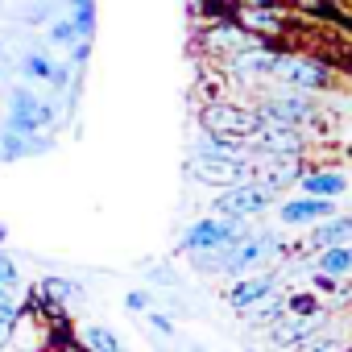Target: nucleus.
<instances>
[{"mask_svg":"<svg viewBox=\"0 0 352 352\" xmlns=\"http://www.w3.org/2000/svg\"><path fill=\"white\" fill-rule=\"evenodd\" d=\"M294 352H348V336L344 331H315V336H307Z\"/></svg>","mask_w":352,"mask_h":352,"instance_id":"b1692460","label":"nucleus"},{"mask_svg":"<svg viewBox=\"0 0 352 352\" xmlns=\"http://www.w3.org/2000/svg\"><path fill=\"white\" fill-rule=\"evenodd\" d=\"M191 352H208V348H199V344H191Z\"/></svg>","mask_w":352,"mask_h":352,"instance_id":"58836bf2","label":"nucleus"},{"mask_svg":"<svg viewBox=\"0 0 352 352\" xmlns=\"http://www.w3.org/2000/svg\"><path fill=\"white\" fill-rule=\"evenodd\" d=\"M253 42H261V38H253V34H249L236 17L195 21V38H191L195 54H204V63H208V67L224 63L228 54H236V50H245V46H253Z\"/></svg>","mask_w":352,"mask_h":352,"instance_id":"39448f33","label":"nucleus"},{"mask_svg":"<svg viewBox=\"0 0 352 352\" xmlns=\"http://www.w3.org/2000/svg\"><path fill=\"white\" fill-rule=\"evenodd\" d=\"M307 145H311L307 129L278 124V120H261V129L253 137V153H265V157H302Z\"/></svg>","mask_w":352,"mask_h":352,"instance_id":"9b49d317","label":"nucleus"},{"mask_svg":"<svg viewBox=\"0 0 352 352\" xmlns=\"http://www.w3.org/2000/svg\"><path fill=\"white\" fill-rule=\"evenodd\" d=\"M278 290V270H261V274H241V278H232V286H228V307L232 311H249V307H257L261 298H270Z\"/></svg>","mask_w":352,"mask_h":352,"instance_id":"ddd939ff","label":"nucleus"},{"mask_svg":"<svg viewBox=\"0 0 352 352\" xmlns=\"http://www.w3.org/2000/svg\"><path fill=\"white\" fill-rule=\"evenodd\" d=\"M0 311H13V315H21V302H17V294H13V286H5V282H0Z\"/></svg>","mask_w":352,"mask_h":352,"instance_id":"473e14b6","label":"nucleus"},{"mask_svg":"<svg viewBox=\"0 0 352 352\" xmlns=\"http://www.w3.org/2000/svg\"><path fill=\"white\" fill-rule=\"evenodd\" d=\"M298 191L315 195V199H340L348 191V174L336 166H319V170H302L298 174Z\"/></svg>","mask_w":352,"mask_h":352,"instance_id":"f3484780","label":"nucleus"},{"mask_svg":"<svg viewBox=\"0 0 352 352\" xmlns=\"http://www.w3.org/2000/svg\"><path fill=\"white\" fill-rule=\"evenodd\" d=\"M75 75H79V67H75L71 58H67V63H54V75H50V87H58V91H63V87H71V79H75Z\"/></svg>","mask_w":352,"mask_h":352,"instance_id":"c756f323","label":"nucleus"},{"mask_svg":"<svg viewBox=\"0 0 352 352\" xmlns=\"http://www.w3.org/2000/svg\"><path fill=\"white\" fill-rule=\"evenodd\" d=\"M17 319H21V315H13V311H0V340H9V336H13Z\"/></svg>","mask_w":352,"mask_h":352,"instance_id":"f704fd0d","label":"nucleus"},{"mask_svg":"<svg viewBox=\"0 0 352 352\" xmlns=\"http://www.w3.org/2000/svg\"><path fill=\"white\" fill-rule=\"evenodd\" d=\"M245 315H249V323H253V327H274L282 315H290V311H286V294H278V290H274L270 298H261V302H257V307H249Z\"/></svg>","mask_w":352,"mask_h":352,"instance_id":"412c9836","label":"nucleus"},{"mask_svg":"<svg viewBox=\"0 0 352 352\" xmlns=\"http://www.w3.org/2000/svg\"><path fill=\"white\" fill-rule=\"evenodd\" d=\"M187 174L195 183H204V187H232V183H241V179H253V153L249 157H241V162H228V157H191L187 162Z\"/></svg>","mask_w":352,"mask_h":352,"instance_id":"f8f14e48","label":"nucleus"},{"mask_svg":"<svg viewBox=\"0 0 352 352\" xmlns=\"http://www.w3.org/2000/svg\"><path fill=\"white\" fill-rule=\"evenodd\" d=\"M278 253H282V236H278V232L249 228L236 245H224V249H212V253H191V257H195V270H199V274H228V278H241V274H253V270L270 265Z\"/></svg>","mask_w":352,"mask_h":352,"instance_id":"f257e3e1","label":"nucleus"},{"mask_svg":"<svg viewBox=\"0 0 352 352\" xmlns=\"http://www.w3.org/2000/svg\"><path fill=\"white\" fill-rule=\"evenodd\" d=\"M245 352H261V348H245Z\"/></svg>","mask_w":352,"mask_h":352,"instance_id":"ea45409f","label":"nucleus"},{"mask_svg":"<svg viewBox=\"0 0 352 352\" xmlns=\"http://www.w3.org/2000/svg\"><path fill=\"white\" fill-rule=\"evenodd\" d=\"M286 311L290 315H319L323 302H319L315 290H294V294H286Z\"/></svg>","mask_w":352,"mask_h":352,"instance_id":"bb28decb","label":"nucleus"},{"mask_svg":"<svg viewBox=\"0 0 352 352\" xmlns=\"http://www.w3.org/2000/svg\"><path fill=\"white\" fill-rule=\"evenodd\" d=\"M50 75H54V58L46 50H30L21 58V79L25 83H50Z\"/></svg>","mask_w":352,"mask_h":352,"instance_id":"5701e85b","label":"nucleus"},{"mask_svg":"<svg viewBox=\"0 0 352 352\" xmlns=\"http://www.w3.org/2000/svg\"><path fill=\"white\" fill-rule=\"evenodd\" d=\"M71 21H75L79 38L96 42V0H71Z\"/></svg>","mask_w":352,"mask_h":352,"instance_id":"393cba45","label":"nucleus"},{"mask_svg":"<svg viewBox=\"0 0 352 352\" xmlns=\"http://www.w3.org/2000/svg\"><path fill=\"white\" fill-rule=\"evenodd\" d=\"M327 323H331V315H327V311H319V315H282V319L270 327V344H274V348H290V352H294L307 336H315V331H319V327H327Z\"/></svg>","mask_w":352,"mask_h":352,"instance_id":"2eb2a0df","label":"nucleus"},{"mask_svg":"<svg viewBox=\"0 0 352 352\" xmlns=\"http://www.w3.org/2000/svg\"><path fill=\"white\" fill-rule=\"evenodd\" d=\"M0 282L13 286V290H17V282H21V270H17V261L5 253V245H0Z\"/></svg>","mask_w":352,"mask_h":352,"instance_id":"c85d7f7f","label":"nucleus"},{"mask_svg":"<svg viewBox=\"0 0 352 352\" xmlns=\"http://www.w3.org/2000/svg\"><path fill=\"white\" fill-rule=\"evenodd\" d=\"M195 120L204 133H220V137H241V141H253L257 129H261V112L257 104H245V100H232V96H212L195 108Z\"/></svg>","mask_w":352,"mask_h":352,"instance_id":"7ed1b4c3","label":"nucleus"},{"mask_svg":"<svg viewBox=\"0 0 352 352\" xmlns=\"http://www.w3.org/2000/svg\"><path fill=\"white\" fill-rule=\"evenodd\" d=\"M286 5H290V9H311L315 0H286Z\"/></svg>","mask_w":352,"mask_h":352,"instance_id":"e433bc0d","label":"nucleus"},{"mask_svg":"<svg viewBox=\"0 0 352 352\" xmlns=\"http://www.w3.org/2000/svg\"><path fill=\"white\" fill-rule=\"evenodd\" d=\"M236 0H191V17L195 21H212V17H232Z\"/></svg>","mask_w":352,"mask_h":352,"instance_id":"a878e982","label":"nucleus"},{"mask_svg":"<svg viewBox=\"0 0 352 352\" xmlns=\"http://www.w3.org/2000/svg\"><path fill=\"white\" fill-rule=\"evenodd\" d=\"M149 302H153V294H149V290H129V294H124V311H133V315H145V311H149Z\"/></svg>","mask_w":352,"mask_h":352,"instance_id":"7c9ffc66","label":"nucleus"},{"mask_svg":"<svg viewBox=\"0 0 352 352\" xmlns=\"http://www.w3.org/2000/svg\"><path fill=\"white\" fill-rule=\"evenodd\" d=\"M50 42H54V46H63V50H71V46L79 42L75 21H71V17H54V21H50Z\"/></svg>","mask_w":352,"mask_h":352,"instance_id":"cd10ccee","label":"nucleus"},{"mask_svg":"<svg viewBox=\"0 0 352 352\" xmlns=\"http://www.w3.org/2000/svg\"><path fill=\"white\" fill-rule=\"evenodd\" d=\"M58 108L50 100H38L30 87H17L13 100H9V112H5V129L9 133H21V137H34V133H46L54 124Z\"/></svg>","mask_w":352,"mask_h":352,"instance_id":"1a4fd4ad","label":"nucleus"},{"mask_svg":"<svg viewBox=\"0 0 352 352\" xmlns=\"http://www.w3.org/2000/svg\"><path fill=\"white\" fill-rule=\"evenodd\" d=\"M241 5H286V0H236V9Z\"/></svg>","mask_w":352,"mask_h":352,"instance_id":"c9c22d12","label":"nucleus"},{"mask_svg":"<svg viewBox=\"0 0 352 352\" xmlns=\"http://www.w3.org/2000/svg\"><path fill=\"white\" fill-rule=\"evenodd\" d=\"M249 232V224L241 220H228V216H204L195 224H187V232L179 236V253H212V249H224V245H236L241 236Z\"/></svg>","mask_w":352,"mask_h":352,"instance_id":"6e6552de","label":"nucleus"},{"mask_svg":"<svg viewBox=\"0 0 352 352\" xmlns=\"http://www.w3.org/2000/svg\"><path fill=\"white\" fill-rule=\"evenodd\" d=\"M257 112H261V120H278V124L307 129V137L323 129V104H319V96H311V91L282 87V91L257 96Z\"/></svg>","mask_w":352,"mask_h":352,"instance_id":"20e7f679","label":"nucleus"},{"mask_svg":"<svg viewBox=\"0 0 352 352\" xmlns=\"http://www.w3.org/2000/svg\"><path fill=\"white\" fill-rule=\"evenodd\" d=\"M38 290H42L50 302H58V307H75V302L83 298V286H79V282H71V278H63V274H46Z\"/></svg>","mask_w":352,"mask_h":352,"instance_id":"aec40b11","label":"nucleus"},{"mask_svg":"<svg viewBox=\"0 0 352 352\" xmlns=\"http://www.w3.org/2000/svg\"><path fill=\"white\" fill-rule=\"evenodd\" d=\"M348 241H352V212H336V216H327V220L311 224L302 253H319V249H331V245H348Z\"/></svg>","mask_w":352,"mask_h":352,"instance_id":"dca6fc26","label":"nucleus"},{"mask_svg":"<svg viewBox=\"0 0 352 352\" xmlns=\"http://www.w3.org/2000/svg\"><path fill=\"white\" fill-rule=\"evenodd\" d=\"M253 38H261V42H286L290 38V30H294V13H290V5H241L236 13H232Z\"/></svg>","mask_w":352,"mask_h":352,"instance_id":"9d476101","label":"nucleus"},{"mask_svg":"<svg viewBox=\"0 0 352 352\" xmlns=\"http://www.w3.org/2000/svg\"><path fill=\"white\" fill-rule=\"evenodd\" d=\"M307 270H319V274H327V278H352V241H348V245L319 249Z\"/></svg>","mask_w":352,"mask_h":352,"instance_id":"6ab92c4d","label":"nucleus"},{"mask_svg":"<svg viewBox=\"0 0 352 352\" xmlns=\"http://www.w3.org/2000/svg\"><path fill=\"white\" fill-rule=\"evenodd\" d=\"M282 58V46L278 42H253L236 54H228L224 63H216V71L224 75V83H236V87H261L274 79V67Z\"/></svg>","mask_w":352,"mask_h":352,"instance_id":"423d86ee","label":"nucleus"},{"mask_svg":"<svg viewBox=\"0 0 352 352\" xmlns=\"http://www.w3.org/2000/svg\"><path fill=\"white\" fill-rule=\"evenodd\" d=\"M0 162H5V153H0Z\"/></svg>","mask_w":352,"mask_h":352,"instance_id":"a19ab883","label":"nucleus"},{"mask_svg":"<svg viewBox=\"0 0 352 352\" xmlns=\"http://www.w3.org/2000/svg\"><path fill=\"white\" fill-rule=\"evenodd\" d=\"M145 319L153 323V331H162V336H174V319H170V315H162V311H153V307H149V311H145Z\"/></svg>","mask_w":352,"mask_h":352,"instance_id":"2f4dec72","label":"nucleus"},{"mask_svg":"<svg viewBox=\"0 0 352 352\" xmlns=\"http://www.w3.org/2000/svg\"><path fill=\"white\" fill-rule=\"evenodd\" d=\"M270 83H282V87H294V91L323 96V91H331V87H336V67H331V58H323V54L282 46V58H278V67H274V79H270Z\"/></svg>","mask_w":352,"mask_h":352,"instance_id":"f03ea898","label":"nucleus"},{"mask_svg":"<svg viewBox=\"0 0 352 352\" xmlns=\"http://www.w3.org/2000/svg\"><path fill=\"white\" fill-rule=\"evenodd\" d=\"M253 153V141H241V137H220V133H199L195 137V157H228V162H241Z\"/></svg>","mask_w":352,"mask_h":352,"instance_id":"a211bd4d","label":"nucleus"},{"mask_svg":"<svg viewBox=\"0 0 352 352\" xmlns=\"http://www.w3.org/2000/svg\"><path fill=\"white\" fill-rule=\"evenodd\" d=\"M336 199H315V195H298V199H282L278 204V220L286 228H311L327 216H336Z\"/></svg>","mask_w":352,"mask_h":352,"instance_id":"4468645a","label":"nucleus"},{"mask_svg":"<svg viewBox=\"0 0 352 352\" xmlns=\"http://www.w3.org/2000/svg\"><path fill=\"white\" fill-rule=\"evenodd\" d=\"M79 344H83V352H124V348H120V336H116L112 327H104V323L83 327Z\"/></svg>","mask_w":352,"mask_h":352,"instance_id":"4be33fe9","label":"nucleus"},{"mask_svg":"<svg viewBox=\"0 0 352 352\" xmlns=\"http://www.w3.org/2000/svg\"><path fill=\"white\" fill-rule=\"evenodd\" d=\"M274 204H278V195H274L261 179H241V183L224 187V191L212 199L216 216H228V220H241V224H249V220L265 216Z\"/></svg>","mask_w":352,"mask_h":352,"instance_id":"0eeeda50","label":"nucleus"},{"mask_svg":"<svg viewBox=\"0 0 352 352\" xmlns=\"http://www.w3.org/2000/svg\"><path fill=\"white\" fill-rule=\"evenodd\" d=\"M149 278L162 282V286H179V274H174V270H162V265H149Z\"/></svg>","mask_w":352,"mask_h":352,"instance_id":"72a5a7b5","label":"nucleus"},{"mask_svg":"<svg viewBox=\"0 0 352 352\" xmlns=\"http://www.w3.org/2000/svg\"><path fill=\"white\" fill-rule=\"evenodd\" d=\"M5 241H9V228H0V245H5Z\"/></svg>","mask_w":352,"mask_h":352,"instance_id":"4c0bfd02","label":"nucleus"}]
</instances>
